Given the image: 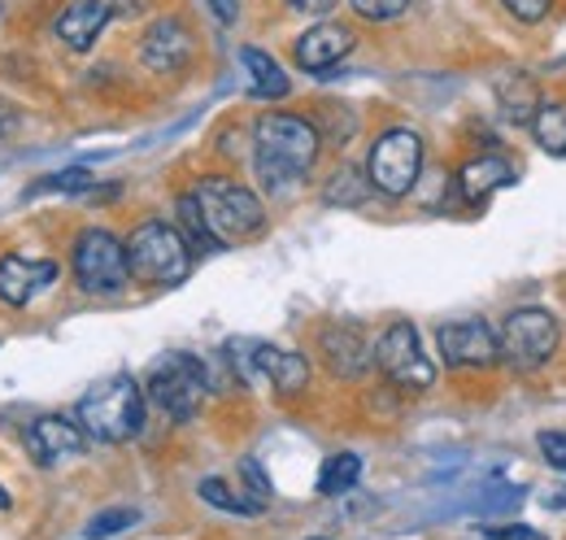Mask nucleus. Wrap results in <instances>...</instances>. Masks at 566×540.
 <instances>
[{"mask_svg": "<svg viewBox=\"0 0 566 540\" xmlns=\"http://www.w3.org/2000/svg\"><path fill=\"white\" fill-rule=\"evenodd\" d=\"M318 144L323 135L310 118L301 114H262L258 127H253V170H258V184L271 193V197H287L305 184V175L314 170L318 162Z\"/></svg>", "mask_w": 566, "mask_h": 540, "instance_id": "nucleus-1", "label": "nucleus"}, {"mask_svg": "<svg viewBox=\"0 0 566 540\" xmlns=\"http://www.w3.org/2000/svg\"><path fill=\"white\" fill-rule=\"evenodd\" d=\"M192 197H197L201 214H206L213 245H244V240L266 231V209L258 201V193L235 184V179L210 175V179H201L192 188Z\"/></svg>", "mask_w": 566, "mask_h": 540, "instance_id": "nucleus-2", "label": "nucleus"}, {"mask_svg": "<svg viewBox=\"0 0 566 540\" xmlns=\"http://www.w3.org/2000/svg\"><path fill=\"white\" fill-rule=\"evenodd\" d=\"M123 245H127L132 279H140L148 288H175V283H184L188 270H192V249H188V240L179 236V227H170V222H161V218L140 222Z\"/></svg>", "mask_w": 566, "mask_h": 540, "instance_id": "nucleus-3", "label": "nucleus"}, {"mask_svg": "<svg viewBox=\"0 0 566 540\" xmlns=\"http://www.w3.org/2000/svg\"><path fill=\"white\" fill-rule=\"evenodd\" d=\"M78 427L92 440L105 445H123L144 427V393L132 375H114L105 384H96L92 393H83L78 402Z\"/></svg>", "mask_w": 566, "mask_h": 540, "instance_id": "nucleus-4", "label": "nucleus"}, {"mask_svg": "<svg viewBox=\"0 0 566 540\" xmlns=\"http://www.w3.org/2000/svg\"><path fill=\"white\" fill-rule=\"evenodd\" d=\"M210 388H213L210 366L201 357H192V353H166V357H157L148 366V384H144L148 402L157 405L170 423H188L201 409Z\"/></svg>", "mask_w": 566, "mask_h": 540, "instance_id": "nucleus-5", "label": "nucleus"}, {"mask_svg": "<svg viewBox=\"0 0 566 540\" xmlns=\"http://www.w3.org/2000/svg\"><path fill=\"white\" fill-rule=\"evenodd\" d=\"M496 344H501V357L518 371H536L545 366L558 344H563V323L554 310L545 305H523V310H510L501 332H496Z\"/></svg>", "mask_w": 566, "mask_h": 540, "instance_id": "nucleus-6", "label": "nucleus"}, {"mask_svg": "<svg viewBox=\"0 0 566 540\" xmlns=\"http://www.w3.org/2000/svg\"><path fill=\"white\" fill-rule=\"evenodd\" d=\"M423 175V135L410 127H392L370 144L366 157V179L384 197H406Z\"/></svg>", "mask_w": 566, "mask_h": 540, "instance_id": "nucleus-7", "label": "nucleus"}, {"mask_svg": "<svg viewBox=\"0 0 566 540\" xmlns=\"http://www.w3.org/2000/svg\"><path fill=\"white\" fill-rule=\"evenodd\" d=\"M74 279L83 292H96V297H109V292H123L132 267H127V245L105 231V227H87L78 240H74Z\"/></svg>", "mask_w": 566, "mask_h": 540, "instance_id": "nucleus-8", "label": "nucleus"}, {"mask_svg": "<svg viewBox=\"0 0 566 540\" xmlns=\"http://www.w3.org/2000/svg\"><path fill=\"white\" fill-rule=\"evenodd\" d=\"M227 362L244 384H258V380L275 384V393H283V397H292L310 384V362L292 349H275V344L235 340V344H227Z\"/></svg>", "mask_w": 566, "mask_h": 540, "instance_id": "nucleus-9", "label": "nucleus"}, {"mask_svg": "<svg viewBox=\"0 0 566 540\" xmlns=\"http://www.w3.org/2000/svg\"><path fill=\"white\" fill-rule=\"evenodd\" d=\"M375 366L384 371L388 384L406 388V393H427L436 384V366L427 357L423 340L415 323H392L384 328V336L375 340Z\"/></svg>", "mask_w": 566, "mask_h": 540, "instance_id": "nucleus-10", "label": "nucleus"}, {"mask_svg": "<svg viewBox=\"0 0 566 540\" xmlns=\"http://www.w3.org/2000/svg\"><path fill=\"white\" fill-rule=\"evenodd\" d=\"M436 344H440L444 366H453V371H489V366H496V357H501L496 332L484 319L440 323L436 328Z\"/></svg>", "mask_w": 566, "mask_h": 540, "instance_id": "nucleus-11", "label": "nucleus"}, {"mask_svg": "<svg viewBox=\"0 0 566 540\" xmlns=\"http://www.w3.org/2000/svg\"><path fill=\"white\" fill-rule=\"evenodd\" d=\"M192 62V31L184 18H157L140 40V66L153 74H175Z\"/></svg>", "mask_w": 566, "mask_h": 540, "instance_id": "nucleus-12", "label": "nucleus"}, {"mask_svg": "<svg viewBox=\"0 0 566 540\" xmlns=\"http://www.w3.org/2000/svg\"><path fill=\"white\" fill-rule=\"evenodd\" d=\"M83 445H87V432L74 418H62V414H44L27 427V449L40 467H57L62 458L83 454Z\"/></svg>", "mask_w": 566, "mask_h": 540, "instance_id": "nucleus-13", "label": "nucleus"}, {"mask_svg": "<svg viewBox=\"0 0 566 540\" xmlns=\"http://www.w3.org/2000/svg\"><path fill=\"white\" fill-rule=\"evenodd\" d=\"M53 283H57V262L49 258H18V253L0 258V301L13 310L31 305Z\"/></svg>", "mask_w": 566, "mask_h": 540, "instance_id": "nucleus-14", "label": "nucleus"}, {"mask_svg": "<svg viewBox=\"0 0 566 540\" xmlns=\"http://www.w3.org/2000/svg\"><path fill=\"white\" fill-rule=\"evenodd\" d=\"M349 53H354V31H349L345 22H318V27H310V31L296 40V49H292L296 66L310 70V74H327L332 66H340Z\"/></svg>", "mask_w": 566, "mask_h": 540, "instance_id": "nucleus-15", "label": "nucleus"}, {"mask_svg": "<svg viewBox=\"0 0 566 540\" xmlns=\"http://www.w3.org/2000/svg\"><path fill=\"white\" fill-rule=\"evenodd\" d=\"M323 357H327L332 375H340V380H357L375 366V349L366 344V332L357 323H332L323 332Z\"/></svg>", "mask_w": 566, "mask_h": 540, "instance_id": "nucleus-16", "label": "nucleus"}, {"mask_svg": "<svg viewBox=\"0 0 566 540\" xmlns=\"http://www.w3.org/2000/svg\"><path fill=\"white\" fill-rule=\"evenodd\" d=\"M109 18H114L109 0H71L62 9V18H57V40L66 49H74V53H87L101 40V31H105Z\"/></svg>", "mask_w": 566, "mask_h": 540, "instance_id": "nucleus-17", "label": "nucleus"}, {"mask_svg": "<svg viewBox=\"0 0 566 540\" xmlns=\"http://www.w3.org/2000/svg\"><path fill=\"white\" fill-rule=\"evenodd\" d=\"M514 179V166L501 157V153H484V157H471L462 170H458V193L467 205H484L496 188H505Z\"/></svg>", "mask_w": 566, "mask_h": 540, "instance_id": "nucleus-18", "label": "nucleus"}, {"mask_svg": "<svg viewBox=\"0 0 566 540\" xmlns=\"http://www.w3.org/2000/svg\"><path fill=\"white\" fill-rule=\"evenodd\" d=\"M496 101H501V114H505L514 127H532V118H536L541 105H545L536 79L523 74V70H510V74L496 79Z\"/></svg>", "mask_w": 566, "mask_h": 540, "instance_id": "nucleus-19", "label": "nucleus"}, {"mask_svg": "<svg viewBox=\"0 0 566 540\" xmlns=\"http://www.w3.org/2000/svg\"><path fill=\"white\" fill-rule=\"evenodd\" d=\"M240 66L249 74V92L258 96V101H283L287 92H292V83H287V74L280 70V62L271 58V53H262V49H240Z\"/></svg>", "mask_w": 566, "mask_h": 540, "instance_id": "nucleus-20", "label": "nucleus"}, {"mask_svg": "<svg viewBox=\"0 0 566 540\" xmlns=\"http://www.w3.org/2000/svg\"><path fill=\"white\" fill-rule=\"evenodd\" d=\"M357 479H361V458L357 454H336L318 471V492L323 497H345L349 488H357Z\"/></svg>", "mask_w": 566, "mask_h": 540, "instance_id": "nucleus-21", "label": "nucleus"}, {"mask_svg": "<svg viewBox=\"0 0 566 540\" xmlns=\"http://www.w3.org/2000/svg\"><path fill=\"white\" fill-rule=\"evenodd\" d=\"M532 135L545 153H566V105H541V114L532 118Z\"/></svg>", "mask_w": 566, "mask_h": 540, "instance_id": "nucleus-22", "label": "nucleus"}, {"mask_svg": "<svg viewBox=\"0 0 566 540\" xmlns=\"http://www.w3.org/2000/svg\"><path fill=\"white\" fill-rule=\"evenodd\" d=\"M179 236L188 240V249H218L210 236V227H206V214H201V205H197V197L188 193V197H179Z\"/></svg>", "mask_w": 566, "mask_h": 540, "instance_id": "nucleus-23", "label": "nucleus"}, {"mask_svg": "<svg viewBox=\"0 0 566 540\" xmlns=\"http://www.w3.org/2000/svg\"><path fill=\"white\" fill-rule=\"evenodd\" d=\"M201 497L210 501L213 510H227V515H258L262 506L253 501V497H240L231 484H222V479H201Z\"/></svg>", "mask_w": 566, "mask_h": 540, "instance_id": "nucleus-24", "label": "nucleus"}, {"mask_svg": "<svg viewBox=\"0 0 566 540\" xmlns=\"http://www.w3.org/2000/svg\"><path fill=\"white\" fill-rule=\"evenodd\" d=\"M136 523H140V510H132V506L101 510V515L83 528V540H109V537H118V532H127V528H136Z\"/></svg>", "mask_w": 566, "mask_h": 540, "instance_id": "nucleus-25", "label": "nucleus"}, {"mask_svg": "<svg viewBox=\"0 0 566 540\" xmlns=\"http://www.w3.org/2000/svg\"><path fill=\"white\" fill-rule=\"evenodd\" d=\"M366 188H370V179L354 170V166H345V170H336V179L327 184V205H361L366 201Z\"/></svg>", "mask_w": 566, "mask_h": 540, "instance_id": "nucleus-26", "label": "nucleus"}, {"mask_svg": "<svg viewBox=\"0 0 566 540\" xmlns=\"http://www.w3.org/2000/svg\"><path fill=\"white\" fill-rule=\"evenodd\" d=\"M87 188H92V170L71 166V170H57V175L40 179V184L31 188V197H35V193H87Z\"/></svg>", "mask_w": 566, "mask_h": 540, "instance_id": "nucleus-27", "label": "nucleus"}, {"mask_svg": "<svg viewBox=\"0 0 566 540\" xmlns=\"http://www.w3.org/2000/svg\"><path fill=\"white\" fill-rule=\"evenodd\" d=\"M349 9L366 22H392L410 9V0H349Z\"/></svg>", "mask_w": 566, "mask_h": 540, "instance_id": "nucleus-28", "label": "nucleus"}, {"mask_svg": "<svg viewBox=\"0 0 566 540\" xmlns=\"http://www.w3.org/2000/svg\"><path fill=\"white\" fill-rule=\"evenodd\" d=\"M501 9H505L514 22H527V27H536V22H545V18H549L554 0H501Z\"/></svg>", "mask_w": 566, "mask_h": 540, "instance_id": "nucleus-29", "label": "nucleus"}, {"mask_svg": "<svg viewBox=\"0 0 566 540\" xmlns=\"http://www.w3.org/2000/svg\"><path fill=\"white\" fill-rule=\"evenodd\" d=\"M536 445H541V454H545V463H549V467L566 471V432H541V436H536Z\"/></svg>", "mask_w": 566, "mask_h": 540, "instance_id": "nucleus-30", "label": "nucleus"}, {"mask_svg": "<svg viewBox=\"0 0 566 540\" xmlns=\"http://www.w3.org/2000/svg\"><path fill=\"white\" fill-rule=\"evenodd\" d=\"M240 475L249 479V492H253V501H258V506H266V501H271V479L262 475V467L249 458V463H240Z\"/></svg>", "mask_w": 566, "mask_h": 540, "instance_id": "nucleus-31", "label": "nucleus"}, {"mask_svg": "<svg viewBox=\"0 0 566 540\" xmlns=\"http://www.w3.org/2000/svg\"><path fill=\"white\" fill-rule=\"evenodd\" d=\"M292 13H310V18H323V13H332L336 9V0H283Z\"/></svg>", "mask_w": 566, "mask_h": 540, "instance_id": "nucleus-32", "label": "nucleus"}, {"mask_svg": "<svg viewBox=\"0 0 566 540\" xmlns=\"http://www.w3.org/2000/svg\"><path fill=\"white\" fill-rule=\"evenodd\" d=\"M496 540H549L545 532H536V528H501V532H493Z\"/></svg>", "mask_w": 566, "mask_h": 540, "instance_id": "nucleus-33", "label": "nucleus"}, {"mask_svg": "<svg viewBox=\"0 0 566 540\" xmlns=\"http://www.w3.org/2000/svg\"><path fill=\"white\" fill-rule=\"evenodd\" d=\"M213 18L218 22H235V13H240V0H210Z\"/></svg>", "mask_w": 566, "mask_h": 540, "instance_id": "nucleus-34", "label": "nucleus"}, {"mask_svg": "<svg viewBox=\"0 0 566 540\" xmlns=\"http://www.w3.org/2000/svg\"><path fill=\"white\" fill-rule=\"evenodd\" d=\"M109 9H114L118 18H140L144 9H148V0H114Z\"/></svg>", "mask_w": 566, "mask_h": 540, "instance_id": "nucleus-35", "label": "nucleus"}, {"mask_svg": "<svg viewBox=\"0 0 566 540\" xmlns=\"http://www.w3.org/2000/svg\"><path fill=\"white\" fill-rule=\"evenodd\" d=\"M4 506H9V492H0V510H4Z\"/></svg>", "mask_w": 566, "mask_h": 540, "instance_id": "nucleus-36", "label": "nucleus"}, {"mask_svg": "<svg viewBox=\"0 0 566 540\" xmlns=\"http://www.w3.org/2000/svg\"><path fill=\"white\" fill-rule=\"evenodd\" d=\"M314 540H323V537H314Z\"/></svg>", "mask_w": 566, "mask_h": 540, "instance_id": "nucleus-37", "label": "nucleus"}]
</instances>
